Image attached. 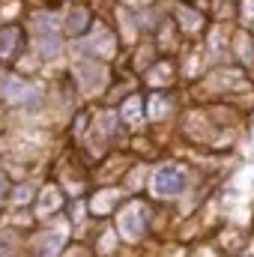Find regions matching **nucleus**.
Returning <instances> with one entry per match:
<instances>
[{
    "instance_id": "a211bd4d",
    "label": "nucleus",
    "mask_w": 254,
    "mask_h": 257,
    "mask_svg": "<svg viewBox=\"0 0 254 257\" xmlns=\"http://www.w3.org/2000/svg\"><path fill=\"white\" fill-rule=\"evenodd\" d=\"M0 192H3V180H0Z\"/></svg>"
},
{
    "instance_id": "f8f14e48",
    "label": "nucleus",
    "mask_w": 254,
    "mask_h": 257,
    "mask_svg": "<svg viewBox=\"0 0 254 257\" xmlns=\"http://www.w3.org/2000/svg\"><path fill=\"white\" fill-rule=\"evenodd\" d=\"M236 48H242V60H245V63H251V60H254L251 42H248L245 36H239V39H236Z\"/></svg>"
},
{
    "instance_id": "ddd939ff",
    "label": "nucleus",
    "mask_w": 254,
    "mask_h": 257,
    "mask_svg": "<svg viewBox=\"0 0 254 257\" xmlns=\"http://www.w3.org/2000/svg\"><path fill=\"white\" fill-rule=\"evenodd\" d=\"M84 21H87V15H84L81 9H78L75 15H69V27H72V30H81V27H84Z\"/></svg>"
},
{
    "instance_id": "39448f33",
    "label": "nucleus",
    "mask_w": 254,
    "mask_h": 257,
    "mask_svg": "<svg viewBox=\"0 0 254 257\" xmlns=\"http://www.w3.org/2000/svg\"><path fill=\"white\" fill-rule=\"evenodd\" d=\"M114 200H117V192H102V194H96V200H93V212H108V209L114 206Z\"/></svg>"
},
{
    "instance_id": "6e6552de",
    "label": "nucleus",
    "mask_w": 254,
    "mask_h": 257,
    "mask_svg": "<svg viewBox=\"0 0 254 257\" xmlns=\"http://www.w3.org/2000/svg\"><path fill=\"white\" fill-rule=\"evenodd\" d=\"M15 39H18V30H3V33H0V57H9Z\"/></svg>"
},
{
    "instance_id": "4468645a",
    "label": "nucleus",
    "mask_w": 254,
    "mask_h": 257,
    "mask_svg": "<svg viewBox=\"0 0 254 257\" xmlns=\"http://www.w3.org/2000/svg\"><path fill=\"white\" fill-rule=\"evenodd\" d=\"M150 78H153V84H165V78H171V69H168V66H159Z\"/></svg>"
},
{
    "instance_id": "423d86ee",
    "label": "nucleus",
    "mask_w": 254,
    "mask_h": 257,
    "mask_svg": "<svg viewBox=\"0 0 254 257\" xmlns=\"http://www.w3.org/2000/svg\"><path fill=\"white\" fill-rule=\"evenodd\" d=\"M42 51H45L48 57H57V54H60V39H57V33H42Z\"/></svg>"
},
{
    "instance_id": "1a4fd4ad",
    "label": "nucleus",
    "mask_w": 254,
    "mask_h": 257,
    "mask_svg": "<svg viewBox=\"0 0 254 257\" xmlns=\"http://www.w3.org/2000/svg\"><path fill=\"white\" fill-rule=\"evenodd\" d=\"M96 33H99V36H93V48H99L102 54H111V39H108V33H105L102 27H99Z\"/></svg>"
},
{
    "instance_id": "dca6fc26",
    "label": "nucleus",
    "mask_w": 254,
    "mask_h": 257,
    "mask_svg": "<svg viewBox=\"0 0 254 257\" xmlns=\"http://www.w3.org/2000/svg\"><path fill=\"white\" fill-rule=\"evenodd\" d=\"M254 15V0H245V18H251Z\"/></svg>"
},
{
    "instance_id": "0eeeda50",
    "label": "nucleus",
    "mask_w": 254,
    "mask_h": 257,
    "mask_svg": "<svg viewBox=\"0 0 254 257\" xmlns=\"http://www.w3.org/2000/svg\"><path fill=\"white\" fill-rule=\"evenodd\" d=\"M123 117H126L129 123H138L141 120V99L138 96H132L126 105H123Z\"/></svg>"
},
{
    "instance_id": "2eb2a0df",
    "label": "nucleus",
    "mask_w": 254,
    "mask_h": 257,
    "mask_svg": "<svg viewBox=\"0 0 254 257\" xmlns=\"http://www.w3.org/2000/svg\"><path fill=\"white\" fill-rule=\"evenodd\" d=\"M15 200L12 203H27V197H30V189L27 186H21V189H15V194H12Z\"/></svg>"
},
{
    "instance_id": "7ed1b4c3",
    "label": "nucleus",
    "mask_w": 254,
    "mask_h": 257,
    "mask_svg": "<svg viewBox=\"0 0 254 257\" xmlns=\"http://www.w3.org/2000/svg\"><path fill=\"white\" fill-rule=\"evenodd\" d=\"M78 78H81V90H84V93H93V90L102 87L105 72L96 69V63H78Z\"/></svg>"
},
{
    "instance_id": "f03ea898",
    "label": "nucleus",
    "mask_w": 254,
    "mask_h": 257,
    "mask_svg": "<svg viewBox=\"0 0 254 257\" xmlns=\"http://www.w3.org/2000/svg\"><path fill=\"white\" fill-rule=\"evenodd\" d=\"M144 224H147V209L141 203H129L120 212V233L126 239H138L144 233Z\"/></svg>"
},
{
    "instance_id": "f257e3e1",
    "label": "nucleus",
    "mask_w": 254,
    "mask_h": 257,
    "mask_svg": "<svg viewBox=\"0 0 254 257\" xmlns=\"http://www.w3.org/2000/svg\"><path fill=\"white\" fill-rule=\"evenodd\" d=\"M183 186H186V171L180 165H174V162L171 165H162L156 171V177H153V192L159 194V197L183 192Z\"/></svg>"
},
{
    "instance_id": "20e7f679",
    "label": "nucleus",
    "mask_w": 254,
    "mask_h": 257,
    "mask_svg": "<svg viewBox=\"0 0 254 257\" xmlns=\"http://www.w3.org/2000/svg\"><path fill=\"white\" fill-rule=\"evenodd\" d=\"M57 206H60V192L51 186V189L42 192V203H39V209H42V212H54Z\"/></svg>"
},
{
    "instance_id": "9b49d317",
    "label": "nucleus",
    "mask_w": 254,
    "mask_h": 257,
    "mask_svg": "<svg viewBox=\"0 0 254 257\" xmlns=\"http://www.w3.org/2000/svg\"><path fill=\"white\" fill-rule=\"evenodd\" d=\"M180 21H183V27H200V15L189 12V9H180Z\"/></svg>"
},
{
    "instance_id": "9d476101",
    "label": "nucleus",
    "mask_w": 254,
    "mask_h": 257,
    "mask_svg": "<svg viewBox=\"0 0 254 257\" xmlns=\"http://www.w3.org/2000/svg\"><path fill=\"white\" fill-rule=\"evenodd\" d=\"M165 111H168V102L162 96H153L150 99V117H165Z\"/></svg>"
},
{
    "instance_id": "f3484780",
    "label": "nucleus",
    "mask_w": 254,
    "mask_h": 257,
    "mask_svg": "<svg viewBox=\"0 0 254 257\" xmlns=\"http://www.w3.org/2000/svg\"><path fill=\"white\" fill-rule=\"evenodd\" d=\"M102 245H105V251H108V248H111V245H114V236H111V233H108V236H105V239H102Z\"/></svg>"
}]
</instances>
